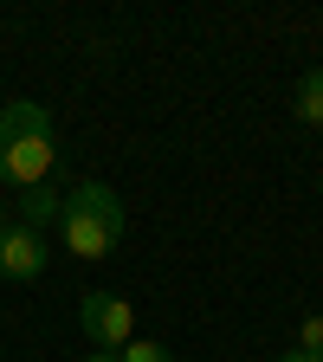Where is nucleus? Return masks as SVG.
<instances>
[{
    "instance_id": "7",
    "label": "nucleus",
    "mask_w": 323,
    "mask_h": 362,
    "mask_svg": "<svg viewBox=\"0 0 323 362\" xmlns=\"http://www.w3.org/2000/svg\"><path fill=\"white\" fill-rule=\"evenodd\" d=\"M298 349L323 362V310H310V317H304V324H298Z\"/></svg>"
},
{
    "instance_id": "10",
    "label": "nucleus",
    "mask_w": 323,
    "mask_h": 362,
    "mask_svg": "<svg viewBox=\"0 0 323 362\" xmlns=\"http://www.w3.org/2000/svg\"><path fill=\"white\" fill-rule=\"evenodd\" d=\"M84 362H117V356H110V349H90V356H84Z\"/></svg>"
},
{
    "instance_id": "1",
    "label": "nucleus",
    "mask_w": 323,
    "mask_h": 362,
    "mask_svg": "<svg viewBox=\"0 0 323 362\" xmlns=\"http://www.w3.org/2000/svg\"><path fill=\"white\" fill-rule=\"evenodd\" d=\"M52 168H59L52 117H45V104H33V98H13L7 110H0V181L26 194V188H39Z\"/></svg>"
},
{
    "instance_id": "2",
    "label": "nucleus",
    "mask_w": 323,
    "mask_h": 362,
    "mask_svg": "<svg viewBox=\"0 0 323 362\" xmlns=\"http://www.w3.org/2000/svg\"><path fill=\"white\" fill-rule=\"evenodd\" d=\"M59 240L71 259H104L117 252L123 240V201L104 188V181H78L65 194V214H59Z\"/></svg>"
},
{
    "instance_id": "4",
    "label": "nucleus",
    "mask_w": 323,
    "mask_h": 362,
    "mask_svg": "<svg viewBox=\"0 0 323 362\" xmlns=\"http://www.w3.org/2000/svg\"><path fill=\"white\" fill-rule=\"evenodd\" d=\"M45 265H52L45 233H33V226H20V220H0V279L7 285H33V279H45Z\"/></svg>"
},
{
    "instance_id": "8",
    "label": "nucleus",
    "mask_w": 323,
    "mask_h": 362,
    "mask_svg": "<svg viewBox=\"0 0 323 362\" xmlns=\"http://www.w3.org/2000/svg\"><path fill=\"white\" fill-rule=\"evenodd\" d=\"M117 362H175V356H168L162 343H149V337H136L129 349H117Z\"/></svg>"
},
{
    "instance_id": "3",
    "label": "nucleus",
    "mask_w": 323,
    "mask_h": 362,
    "mask_svg": "<svg viewBox=\"0 0 323 362\" xmlns=\"http://www.w3.org/2000/svg\"><path fill=\"white\" fill-rule=\"evenodd\" d=\"M78 324H84L90 343L110 349V356L136 343V310H129V298H117V291H84V298H78Z\"/></svg>"
},
{
    "instance_id": "9",
    "label": "nucleus",
    "mask_w": 323,
    "mask_h": 362,
    "mask_svg": "<svg viewBox=\"0 0 323 362\" xmlns=\"http://www.w3.org/2000/svg\"><path fill=\"white\" fill-rule=\"evenodd\" d=\"M278 362H317V356H304V349H285V356H278Z\"/></svg>"
},
{
    "instance_id": "5",
    "label": "nucleus",
    "mask_w": 323,
    "mask_h": 362,
    "mask_svg": "<svg viewBox=\"0 0 323 362\" xmlns=\"http://www.w3.org/2000/svg\"><path fill=\"white\" fill-rule=\"evenodd\" d=\"M59 214H65V194H52L45 181L20 194V226H33V233H45V226H59Z\"/></svg>"
},
{
    "instance_id": "6",
    "label": "nucleus",
    "mask_w": 323,
    "mask_h": 362,
    "mask_svg": "<svg viewBox=\"0 0 323 362\" xmlns=\"http://www.w3.org/2000/svg\"><path fill=\"white\" fill-rule=\"evenodd\" d=\"M291 110H298L304 129H323V65H310V71L298 78V104H291Z\"/></svg>"
}]
</instances>
